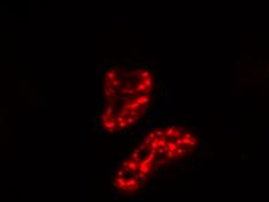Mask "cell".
<instances>
[{
    "label": "cell",
    "mask_w": 269,
    "mask_h": 202,
    "mask_svg": "<svg viewBox=\"0 0 269 202\" xmlns=\"http://www.w3.org/2000/svg\"><path fill=\"white\" fill-rule=\"evenodd\" d=\"M136 101L142 106V105H146L150 102V98L149 97H144V95H141V97H137L136 98Z\"/></svg>",
    "instance_id": "obj_3"
},
{
    "label": "cell",
    "mask_w": 269,
    "mask_h": 202,
    "mask_svg": "<svg viewBox=\"0 0 269 202\" xmlns=\"http://www.w3.org/2000/svg\"><path fill=\"white\" fill-rule=\"evenodd\" d=\"M143 91H149V88L146 87V85L144 83H139L138 86L136 87V92H143Z\"/></svg>",
    "instance_id": "obj_5"
},
{
    "label": "cell",
    "mask_w": 269,
    "mask_h": 202,
    "mask_svg": "<svg viewBox=\"0 0 269 202\" xmlns=\"http://www.w3.org/2000/svg\"><path fill=\"white\" fill-rule=\"evenodd\" d=\"M143 83L146 85V87L150 90L151 88V86H152V78H145V79H143Z\"/></svg>",
    "instance_id": "obj_7"
},
{
    "label": "cell",
    "mask_w": 269,
    "mask_h": 202,
    "mask_svg": "<svg viewBox=\"0 0 269 202\" xmlns=\"http://www.w3.org/2000/svg\"><path fill=\"white\" fill-rule=\"evenodd\" d=\"M141 77H142L143 79H145V78H152V73L149 72V71H142Z\"/></svg>",
    "instance_id": "obj_9"
},
{
    "label": "cell",
    "mask_w": 269,
    "mask_h": 202,
    "mask_svg": "<svg viewBox=\"0 0 269 202\" xmlns=\"http://www.w3.org/2000/svg\"><path fill=\"white\" fill-rule=\"evenodd\" d=\"M133 97H122V100H132Z\"/></svg>",
    "instance_id": "obj_19"
},
{
    "label": "cell",
    "mask_w": 269,
    "mask_h": 202,
    "mask_svg": "<svg viewBox=\"0 0 269 202\" xmlns=\"http://www.w3.org/2000/svg\"><path fill=\"white\" fill-rule=\"evenodd\" d=\"M120 115H122L123 117H128V116H131V112H129V110H125V109H123V112H121V114Z\"/></svg>",
    "instance_id": "obj_14"
},
{
    "label": "cell",
    "mask_w": 269,
    "mask_h": 202,
    "mask_svg": "<svg viewBox=\"0 0 269 202\" xmlns=\"http://www.w3.org/2000/svg\"><path fill=\"white\" fill-rule=\"evenodd\" d=\"M125 121H126V123H128V124H132V123L134 122V121H136V118H134L133 116H128V117L125 118Z\"/></svg>",
    "instance_id": "obj_13"
},
{
    "label": "cell",
    "mask_w": 269,
    "mask_h": 202,
    "mask_svg": "<svg viewBox=\"0 0 269 202\" xmlns=\"http://www.w3.org/2000/svg\"><path fill=\"white\" fill-rule=\"evenodd\" d=\"M105 94H106V97H109V95H113V94H111V92H110V90H109V88H107L106 86H105Z\"/></svg>",
    "instance_id": "obj_17"
},
{
    "label": "cell",
    "mask_w": 269,
    "mask_h": 202,
    "mask_svg": "<svg viewBox=\"0 0 269 202\" xmlns=\"http://www.w3.org/2000/svg\"><path fill=\"white\" fill-rule=\"evenodd\" d=\"M106 113H107V114H109V115L114 114V107H113L110 103L107 106V108H106Z\"/></svg>",
    "instance_id": "obj_11"
},
{
    "label": "cell",
    "mask_w": 269,
    "mask_h": 202,
    "mask_svg": "<svg viewBox=\"0 0 269 202\" xmlns=\"http://www.w3.org/2000/svg\"><path fill=\"white\" fill-rule=\"evenodd\" d=\"M126 126H128L126 121H122V122H120V123H118V127H120V128H122V129H123V128H125Z\"/></svg>",
    "instance_id": "obj_16"
},
{
    "label": "cell",
    "mask_w": 269,
    "mask_h": 202,
    "mask_svg": "<svg viewBox=\"0 0 269 202\" xmlns=\"http://www.w3.org/2000/svg\"><path fill=\"white\" fill-rule=\"evenodd\" d=\"M138 73H139V74L142 73V70H141V69H138V70H134V71H132V72H130V73H128V74H129L130 77H136Z\"/></svg>",
    "instance_id": "obj_12"
},
{
    "label": "cell",
    "mask_w": 269,
    "mask_h": 202,
    "mask_svg": "<svg viewBox=\"0 0 269 202\" xmlns=\"http://www.w3.org/2000/svg\"><path fill=\"white\" fill-rule=\"evenodd\" d=\"M175 129H176V128H175L174 126H172V127H169V128H168V129H167V130L165 131V135H166L167 137H169V136H172V135L174 134V131H175Z\"/></svg>",
    "instance_id": "obj_6"
},
{
    "label": "cell",
    "mask_w": 269,
    "mask_h": 202,
    "mask_svg": "<svg viewBox=\"0 0 269 202\" xmlns=\"http://www.w3.org/2000/svg\"><path fill=\"white\" fill-rule=\"evenodd\" d=\"M116 78V72L114 70H110V71H107L106 72V80L107 82H111Z\"/></svg>",
    "instance_id": "obj_4"
},
{
    "label": "cell",
    "mask_w": 269,
    "mask_h": 202,
    "mask_svg": "<svg viewBox=\"0 0 269 202\" xmlns=\"http://www.w3.org/2000/svg\"><path fill=\"white\" fill-rule=\"evenodd\" d=\"M141 107V105L137 102V101H133L131 103H128V105H124V109H130V110H137L138 108Z\"/></svg>",
    "instance_id": "obj_2"
},
{
    "label": "cell",
    "mask_w": 269,
    "mask_h": 202,
    "mask_svg": "<svg viewBox=\"0 0 269 202\" xmlns=\"http://www.w3.org/2000/svg\"><path fill=\"white\" fill-rule=\"evenodd\" d=\"M134 91H136V90H133V88H123L122 90V92L124 94H134V93H136Z\"/></svg>",
    "instance_id": "obj_10"
},
{
    "label": "cell",
    "mask_w": 269,
    "mask_h": 202,
    "mask_svg": "<svg viewBox=\"0 0 269 202\" xmlns=\"http://www.w3.org/2000/svg\"><path fill=\"white\" fill-rule=\"evenodd\" d=\"M111 86H114V87H120L121 85H122V83H121V80L120 79H117V78H115L114 80H111Z\"/></svg>",
    "instance_id": "obj_8"
},
{
    "label": "cell",
    "mask_w": 269,
    "mask_h": 202,
    "mask_svg": "<svg viewBox=\"0 0 269 202\" xmlns=\"http://www.w3.org/2000/svg\"><path fill=\"white\" fill-rule=\"evenodd\" d=\"M156 135H157L158 137H161V136L165 135V133H164L162 130H157V131H156Z\"/></svg>",
    "instance_id": "obj_18"
},
{
    "label": "cell",
    "mask_w": 269,
    "mask_h": 202,
    "mask_svg": "<svg viewBox=\"0 0 269 202\" xmlns=\"http://www.w3.org/2000/svg\"><path fill=\"white\" fill-rule=\"evenodd\" d=\"M103 126L108 131H114L117 128V122L116 121H108V122H103Z\"/></svg>",
    "instance_id": "obj_1"
},
{
    "label": "cell",
    "mask_w": 269,
    "mask_h": 202,
    "mask_svg": "<svg viewBox=\"0 0 269 202\" xmlns=\"http://www.w3.org/2000/svg\"><path fill=\"white\" fill-rule=\"evenodd\" d=\"M115 121H116L117 123H120V122H122V121H125V117H123L122 115H118V116L115 118Z\"/></svg>",
    "instance_id": "obj_15"
},
{
    "label": "cell",
    "mask_w": 269,
    "mask_h": 202,
    "mask_svg": "<svg viewBox=\"0 0 269 202\" xmlns=\"http://www.w3.org/2000/svg\"><path fill=\"white\" fill-rule=\"evenodd\" d=\"M147 110H149L147 107H143V108H142V112H147Z\"/></svg>",
    "instance_id": "obj_20"
}]
</instances>
